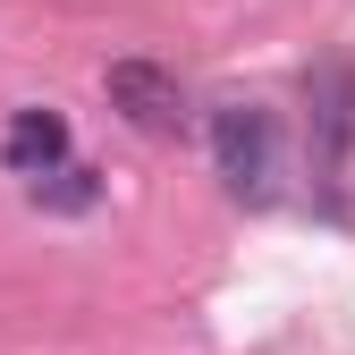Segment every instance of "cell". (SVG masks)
<instances>
[{"instance_id": "6da1fadb", "label": "cell", "mask_w": 355, "mask_h": 355, "mask_svg": "<svg viewBox=\"0 0 355 355\" xmlns=\"http://www.w3.org/2000/svg\"><path fill=\"white\" fill-rule=\"evenodd\" d=\"M211 161L220 178L245 195V203H271V178H279V119L262 102H229L211 119Z\"/></svg>"}, {"instance_id": "7a4b0ae2", "label": "cell", "mask_w": 355, "mask_h": 355, "mask_svg": "<svg viewBox=\"0 0 355 355\" xmlns=\"http://www.w3.org/2000/svg\"><path fill=\"white\" fill-rule=\"evenodd\" d=\"M102 85H110V110H127V127H144V136H178V127H187V94H178L169 68H153V60H119Z\"/></svg>"}, {"instance_id": "3957f363", "label": "cell", "mask_w": 355, "mask_h": 355, "mask_svg": "<svg viewBox=\"0 0 355 355\" xmlns=\"http://www.w3.org/2000/svg\"><path fill=\"white\" fill-rule=\"evenodd\" d=\"M0 161L42 187L51 169H68V119H60V110H42V102L17 110V119H9V136H0Z\"/></svg>"}, {"instance_id": "277c9868", "label": "cell", "mask_w": 355, "mask_h": 355, "mask_svg": "<svg viewBox=\"0 0 355 355\" xmlns=\"http://www.w3.org/2000/svg\"><path fill=\"white\" fill-rule=\"evenodd\" d=\"M51 178H60V187H34V203H60V211L94 203V169H76V161H68V169H51Z\"/></svg>"}]
</instances>
